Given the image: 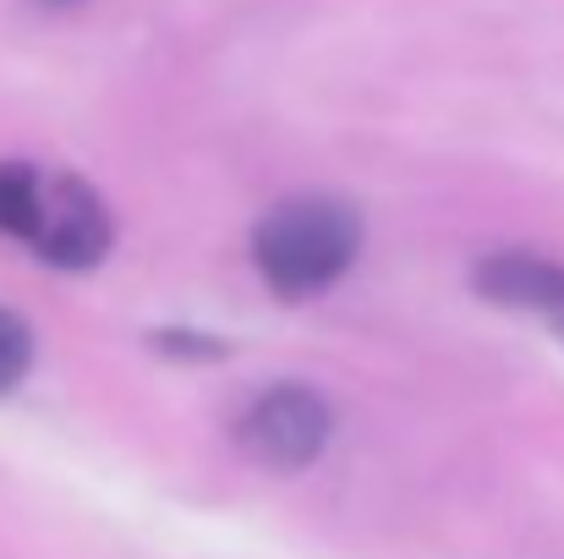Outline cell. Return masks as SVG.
<instances>
[{
	"mask_svg": "<svg viewBox=\"0 0 564 559\" xmlns=\"http://www.w3.org/2000/svg\"><path fill=\"white\" fill-rule=\"evenodd\" d=\"M362 252V214L329 192H302L274 203L252 230V264L263 286L285 302L329 291Z\"/></svg>",
	"mask_w": 564,
	"mask_h": 559,
	"instance_id": "cell-1",
	"label": "cell"
},
{
	"mask_svg": "<svg viewBox=\"0 0 564 559\" xmlns=\"http://www.w3.org/2000/svg\"><path fill=\"white\" fill-rule=\"evenodd\" d=\"M22 241L55 269H94V264H105L116 225H110L105 197L83 176L39 171V197H33V219H28Z\"/></svg>",
	"mask_w": 564,
	"mask_h": 559,
	"instance_id": "cell-2",
	"label": "cell"
},
{
	"mask_svg": "<svg viewBox=\"0 0 564 559\" xmlns=\"http://www.w3.org/2000/svg\"><path fill=\"white\" fill-rule=\"evenodd\" d=\"M329 433H335V411L307 384H274V389H263L241 411V422H236L241 455L258 461V466H269V472H302V466H313L324 455Z\"/></svg>",
	"mask_w": 564,
	"mask_h": 559,
	"instance_id": "cell-3",
	"label": "cell"
},
{
	"mask_svg": "<svg viewBox=\"0 0 564 559\" xmlns=\"http://www.w3.org/2000/svg\"><path fill=\"white\" fill-rule=\"evenodd\" d=\"M471 286L482 302L494 308H510V313H554L564 302V264L543 258V252H527V247H499V252H482L477 269H471Z\"/></svg>",
	"mask_w": 564,
	"mask_h": 559,
	"instance_id": "cell-4",
	"label": "cell"
},
{
	"mask_svg": "<svg viewBox=\"0 0 564 559\" xmlns=\"http://www.w3.org/2000/svg\"><path fill=\"white\" fill-rule=\"evenodd\" d=\"M33 197H39V165L28 160H0V230L22 241L28 219H33Z\"/></svg>",
	"mask_w": 564,
	"mask_h": 559,
	"instance_id": "cell-5",
	"label": "cell"
},
{
	"mask_svg": "<svg viewBox=\"0 0 564 559\" xmlns=\"http://www.w3.org/2000/svg\"><path fill=\"white\" fill-rule=\"evenodd\" d=\"M28 363H33V335H28V324L0 308V395H11V389L22 384Z\"/></svg>",
	"mask_w": 564,
	"mask_h": 559,
	"instance_id": "cell-6",
	"label": "cell"
},
{
	"mask_svg": "<svg viewBox=\"0 0 564 559\" xmlns=\"http://www.w3.org/2000/svg\"><path fill=\"white\" fill-rule=\"evenodd\" d=\"M154 346L171 352V357H225V352H230L225 341H197V335H176V330H160Z\"/></svg>",
	"mask_w": 564,
	"mask_h": 559,
	"instance_id": "cell-7",
	"label": "cell"
},
{
	"mask_svg": "<svg viewBox=\"0 0 564 559\" xmlns=\"http://www.w3.org/2000/svg\"><path fill=\"white\" fill-rule=\"evenodd\" d=\"M549 324H554V330H560V335H564V302H560V308H554V313H549Z\"/></svg>",
	"mask_w": 564,
	"mask_h": 559,
	"instance_id": "cell-8",
	"label": "cell"
},
{
	"mask_svg": "<svg viewBox=\"0 0 564 559\" xmlns=\"http://www.w3.org/2000/svg\"><path fill=\"white\" fill-rule=\"evenodd\" d=\"M55 6H66V0H55Z\"/></svg>",
	"mask_w": 564,
	"mask_h": 559,
	"instance_id": "cell-9",
	"label": "cell"
}]
</instances>
